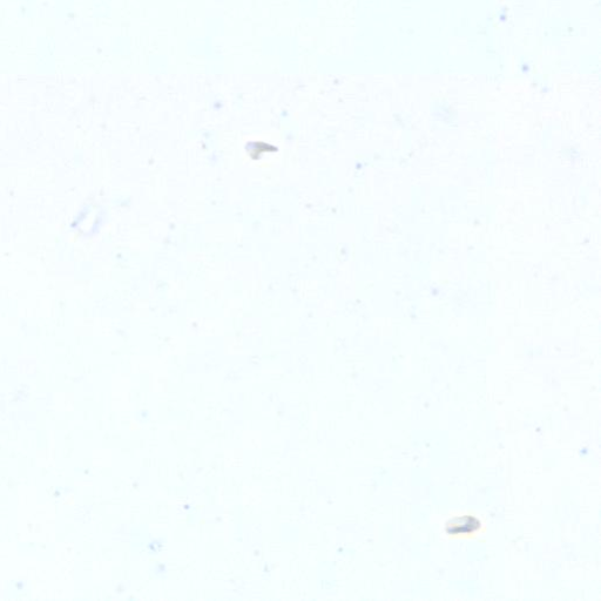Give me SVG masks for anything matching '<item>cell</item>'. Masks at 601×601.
<instances>
[{
    "label": "cell",
    "mask_w": 601,
    "mask_h": 601,
    "mask_svg": "<svg viewBox=\"0 0 601 601\" xmlns=\"http://www.w3.org/2000/svg\"><path fill=\"white\" fill-rule=\"evenodd\" d=\"M481 529V521L472 515L452 518L447 524V533L452 538H474Z\"/></svg>",
    "instance_id": "cell-1"
}]
</instances>
